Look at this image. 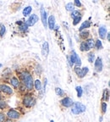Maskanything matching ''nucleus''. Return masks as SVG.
Returning a JSON list of instances; mask_svg holds the SVG:
<instances>
[{
	"label": "nucleus",
	"mask_w": 110,
	"mask_h": 122,
	"mask_svg": "<svg viewBox=\"0 0 110 122\" xmlns=\"http://www.w3.org/2000/svg\"><path fill=\"white\" fill-rule=\"evenodd\" d=\"M101 109H102V113L103 114H106L107 109H108V104H107L106 102H102V103H101Z\"/></svg>",
	"instance_id": "nucleus-22"
},
{
	"label": "nucleus",
	"mask_w": 110,
	"mask_h": 122,
	"mask_svg": "<svg viewBox=\"0 0 110 122\" xmlns=\"http://www.w3.org/2000/svg\"><path fill=\"white\" fill-rule=\"evenodd\" d=\"M18 90H19L20 92H25V91H26V88H25V86L20 82V86L18 87Z\"/></svg>",
	"instance_id": "nucleus-35"
},
{
	"label": "nucleus",
	"mask_w": 110,
	"mask_h": 122,
	"mask_svg": "<svg viewBox=\"0 0 110 122\" xmlns=\"http://www.w3.org/2000/svg\"><path fill=\"white\" fill-rule=\"evenodd\" d=\"M22 104L26 108H31L36 104V98L33 97L32 94H25L24 95V97L22 99Z\"/></svg>",
	"instance_id": "nucleus-2"
},
{
	"label": "nucleus",
	"mask_w": 110,
	"mask_h": 122,
	"mask_svg": "<svg viewBox=\"0 0 110 122\" xmlns=\"http://www.w3.org/2000/svg\"><path fill=\"white\" fill-rule=\"evenodd\" d=\"M19 30H20V31H22V32H25V31H26V30H28V25H27L25 23L23 22L20 25H19Z\"/></svg>",
	"instance_id": "nucleus-26"
},
{
	"label": "nucleus",
	"mask_w": 110,
	"mask_h": 122,
	"mask_svg": "<svg viewBox=\"0 0 110 122\" xmlns=\"http://www.w3.org/2000/svg\"><path fill=\"white\" fill-rule=\"evenodd\" d=\"M108 99H109V92H108V89H105L103 91L102 100H103V102H107L108 101Z\"/></svg>",
	"instance_id": "nucleus-17"
},
{
	"label": "nucleus",
	"mask_w": 110,
	"mask_h": 122,
	"mask_svg": "<svg viewBox=\"0 0 110 122\" xmlns=\"http://www.w3.org/2000/svg\"><path fill=\"white\" fill-rule=\"evenodd\" d=\"M80 12L79 10H74V11L71 12V17L74 19V18L77 17V16H80Z\"/></svg>",
	"instance_id": "nucleus-32"
},
{
	"label": "nucleus",
	"mask_w": 110,
	"mask_h": 122,
	"mask_svg": "<svg viewBox=\"0 0 110 122\" xmlns=\"http://www.w3.org/2000/svg\"><path fill=\"white\" fill-rule=\"evenodd\" d=\"M5 115L8 119H10V120H18V119L20 118V113L14 109H9V110L7 111V113H6Z\"/></svg>",
	"instance_id": "nucleus-4"
},
{
	"label": "nucleus",
	"mask_w": 110,
	"mask_h": 122,
	"mask_svg": "<svg viewBox=\"0 0 110 122\" xmlns=\"http://www.w3.org/2000/svg\"><path fill=\"white\" fill-rule=\"evenodd\" d=\"M4 122H13V120H10V119H6L5 120H4Z\"/></svg>",
	"instance_id": "nucleus-40"
},
{
	"label": "nucleus",
	"mask_w": 110,
	"mask_h": 122,
	"mask_svg": "<svg viewBox=\"0 0 110 122\" xmlns=\"http://www.w3.org/2000/svg\"><path fill=\"white\" fill-rule=\"evenodd\" d=\"M42 55H43L45 58L48 57V53H49V46H48V42H44L43 44H42Z\"/></svg>",
	"instance_id": "nucleus-13"
},
{
	"label": "nucleus",
	"mask_w": 110,
	"mask_h": 122,
	"mask_svg": "<svg viewBox=\"0 0 110 122\" xmlns=\"http://www.w3.org/2000/svg\"><path fill=\"white\" fill-rule=\"evenodd\" d=\"M48 25L50 30H53L55 27V17L53 15H50L48 19Z\"/></svg>",
	"instance_id": "nucleus-14"
},
{
	"label": "nucleus",
	"mask_w": 110,
	"mask_h": 122,
	"mask_svg": "<svg viewBox=\"0 0 110 122\" xmlns=\"http://www.w3.org/2000/svg\"><path fill=\"white\" fill-rule=\"evenodd\" d=\"M41 18H42V22L43 24L44 27L47 28L48 27V18H47V12L44 10V8H41Z\"/></svg>",
	"instance_id": "nucleus-10"
},
{
	"label": "nucleus",
	"mask_w": 110,
	"mask_h": 122,
	"mask_svg": "<svg viewBox=\"0 0 110 122\" xmlns=\"http://www.w3.org/2000/svg\"><path fill=\"white\" fill-rule=\"evenodd\" d=\"M3 99V97H2V93L0 92V100H2Z\"/></svg>",
	"instance_id": "nucleus-42"
},
{
	"label": "nucleus",
	"mask_w": 110,
	"mask_h": 122,
	"mask_svg": "<svg viewBox=\"0 0 110 122\" xmlns=\"http://www.w3.org/2000/svg\"><path fill=\"white\" fill-rule=\"evenodd\" d=\"M75 6H74V4H73V3H68V4H66V5H65V9H66V10L67 11H74V9H75Z\"/></svg>",
	"instance_id": "nucleus-21"
},
{
	"label": "nucleus",
	"mask_w": 110,
	"mask_h": 122,
	"mask_svg": "<svg viewBox=\"0 0 110 122\" xmlns=\"http://www.w3.org/2000/svg\"><path fill=\"white\" fill-rule=\"evenodd\" d=\"M85 43H86V45H87L88 48H89V49H91V48H94L95 42H94V40H93L92 38H88L87 40H86V42H85Z\"/></svg>",
	"instance_id": "nucleus-18"
},
{
	"label": "nucleus",
	"mask_w": 110,
	"mask_h": 122,
	"mask_svg": "<svg viewBox=\"0 0 110 122\" xmlns=\"http://www.w3.org/2000/svg\"><path fill=\"white\" fill-rule=\"evenodd\" d=\"M55 92L57 94L59 97H63V96H65V92L63 91V89H61L60 87H56L55 88Z\"/></svg>",
	"instance_id": "nucleus-24"
},
{
	"label": "nucleus",
	"mask_w": 110,
	"mask_h": 122,
	"mask_svg": "<svg viewBox=\"0 0 110 122\" xmlns=\"http://www.w3.org/2000/svg\"><path fill=\"white\" fill-rule=\"evenodd\" d=\"M34 87L35 89L36 90L37 92H40L42 90V82H41L40 80H36L34 81Z\"/></svg>",
	"instance_id": "nucleus-16"
},
{
	"label": "nucleus",
	"mask_w": 110,
	"mask_h": 122,
	"mask_svg": "<svg viewBox=\"0 0 110 122\" xmlns=\"http://www.w3.org/2000/svg\"><path fill=\"white\" fill-rule=\"evenodd\" d=\"M50 122H54V120H51V121H50Z\"/></svg>",
	"instance_id": "nucleus-44"
},
{
	"label": "nucleus",
	"mask_w": 110,
	"mask_h": 122,
	"mask_svg": "<svg viewBox=\"0 0 110 122\" xmlns=\"http://www.w3.org/2000/svg\"><path fill=\"white\" fill-rule=\"evenodd\" d=\"M89 35H90L89 31H88V30H81L80 33V38H82V39H87Z\"/></svg>",
	"instance_id": "nucleus-20"
},
{
	"label": "nucleus",
	"mask_w": 110,
	"mask_h": 122,
	"mask_svg": "<svg viewBox=\"0 0 110 122\" xmlns=\"http://www.w3.org/2000/svg\"><path fill=\"white\" fill-rule=\"evenodd\" d=\"M99 121H100V122L103 121V117H102V116H101V117H100V119H99Z\"/></svg>",
	"instance_id": "nucleus-41"
},
{
	"label": "nucleus",
	"mask_w": 110,
	"mask_h": 122,
	"mask_svg": "<svg viewBox=\"0 0 110 122\" xmlns=\"http://www.w3.org/2000/svg\"><path fill=\"white\" fill-rule=\"evenodd\" d=\"M75 90L77 92V97H81L82 94H83V89L80 86H77L75 87Z\"/></svg>",
	"instance_id": "nucleus-27"
},
{
	"label": "nucleus",
	"mask_w": 110,
	"mask_h": 122,
	"mask_svg": "<svg viewBox=\"0 0 110 122\" xmlns=\"http://www.w3.org/2000/svg\"><path fill=\"white\" fill-rule=\"evenodd\" d=\"M73 103H74V102H73L72 98H70L69 97H65L60 100V104L65 108H70L72 106Z\"/></svg>",
	"instance_id": "nucleus-7"
},
{
	"label": "nucleus",
	"mask_w": 110,
	"mask_h": 122,
	"mask_svg": "<svg viewBox=\"0 0 110 122\" xmlns=\"http://www.w3.org/2000/svg\"><path fill=\"white\" fill-rule=\"evenodd\" d=\"M98 34L101 39H104L106 38V35L108 34V30H107L106 26L104 25H101L98 29Z\"/></svg>",
	"instance_id": "nucleus-12"
},
{
	"label": "nucleus",
	"mask_w": 110,
	"mask_h": 122,
	"mask_svg": "<svg viewBox=\"0 0 110 122\" xmlns=\"http://www.w3.org/2000/svg\"><path fill=\"white\" fill-rule=\"evenodd\" d=\"M85 109H86L85 106L80 102L74 103L72 106H71V112L74 114H80L81 113H84L85 111Z\"/></svg>",
	"instance_id": "nucleus-3"
},
{
	"label": "nucleus",
	"mask_w": 110,
	"mask_h": 122,
	"mask_svg": "<svg viewBox=\"0 0 110 122\" xmlns=\"http://www.w3.org/2000/svg\"><path fill=\"white\" fill-rule=\"evenodd\" d=\"M107 40L110 41V34H109V33H108V34H107Z\"/></svg>",
	"instance_id": "nucleus-39"
},
{
	"label": "nucleus",
	"mask_w": 110,
	"mask_h": 122,
	"mask_svg": "<svg viewBox=\"0 0 110 122\" xmlns=\"http://www.w3.org/2000/svg\"><path fill=\"white\" fill-rule=\"evenodd\" d=\"M1 67H2V65H1V64H0V68H1Z\"/></svg>",
	"instance_id": "nucleus-43"
},
{
	"label": "nucleus",
	"mask_w": 110,
	"mask_h": 122,
	"mask_svg": "<svg viewBox=\"0 0 110 122\" xmlns=\"http://www.w3.org/2000/svg\"><path fill=\"white\" fill-rule=\"evenodd\" d=\"M75 63V50L72 51V53H71V55H70V66H73Z\"/></svg>",
	"instance_id": "nucleus-28"
},
{
	"label": "nucleus",
	"mask_w": 110,
	"mask_h": 122,
	"mask_svg": "<svg viewBox=\"0 0 110 122\" xmlns=\"http://www.w3.org/2000/svg\"><path fill=\"white\" fill-rule=\"evenodd\" d=\"M20 79L22 82L21 83L25 86L26 90L28 91H32L34 88V81H33L32 76L30 73L27 71H22L20 74Z\"/></svg>",
	"instance_id": "nucleus-1"
},
{
	"label": "nucleus",
	"mask_w": 110,
	"mask_h": 122,
	"mask_svg": "<svg viewBox=\"0 0 110 122\" xmlns=\"http://www.w3.org/2000/svg\"><path fill=\"white\" fill-rule=\"evenodd\" d=\"M35 71H36V75H38V76H40V75L42 74V67H41L39 65H36V69H35Z\"/></svg>",
	"instance_id": "nucleus-34"
},
{
	"label": "nucleus",
	"mask_w": 110,
	"mask_h": 122,
	"mask_svg": "<svg viewBox=\"0 0 110 122\" xmlns=\"http://www.w3.org/2000/svg\"><path fill=\"white\" fill-rule=\"evenodd\" d=\"M75 72L76 73V75L78 76V77H80V78H83L85 77V75L87 74L88 71H89V69L88 67H84V68H80L79 66H75L74 69Z\"/></svg>",
	"instance_id": "nucleus-6"
},
{
	"label": "nucleus",
	"mask_w": 110,
	"mask_h": 122,
	"mask_svg": "<svg viewBox=\"0 0 110 122\" xmlns=\"http://www.w3.org/2000/svg\"><path fill=\"white\" fill-rule=\"evenodd\" d=\"M81 20V15H80V16H77V17L74 18V21H73V25H78L79 23H80V21Z\"/></svg>",
	"instance_id": "nucleus-33"
},
{
	"label": "nucleus",
	"mask_w": 110,
	"mask_h": 122,
	"mask_svg": "<svg viewBox=\"0 0 110 122\" xmlns=\"http://www.w3.org/2000/svg\"><path fill=\"white\" fill-rule=\"evenodd\" d=\"M95 65H94V68H95V71L97 72H101V71H103V60L101 58H97L95 60Z\"/></svg>",
	"instance_id": "nucleus-8"
},
{
	"label": "nucleus",
	"mask_w": 110,
	"mask_h": 122,
	"mask_svg": "<svg viewBox=\"0 0 110 122\" xmlns=\"http://www.w3.org/2000/svg\"><path fill=\"white\" fill-rule=\"evenodd\" d=\"M5 32H6V27L4 25H2L0 26V36L3 37L4 36V34H5Z\"/></svg>",
	"instance_id": "nucleus-31"
},
{
	"label": "nucleus",
	"mask_w": 110,
	"mask_h": 122,
	"mask_svg": "<svg viewBox=\"0 0 110 122\" xmlns=\"http://www.w3.org/2000/svg\"><path fill=\"white\" fill-rule=\"evenodd\" d=\"M90 26H91V22H90L89 20H85L81 24V25H80V28H79V30L81 31V30H85V29L89 28Z\"/></svg>",
	"instance_id": "nucleus-15"
},
{
	"label": "nucleus",
	"mask_w": 110,
	"mask_h": 122,
	"mask_svg": "<svg viewBox=\"0 0 110 122\" xmlns=\"http://www.w3.org/2000/svg\"><path fill=\"white\" fill-rule=\"evenodd\" d=\"M80 51L82 52H85V51H89V48H88L87 45H86V43H85V42H82L81 43H80Z\"/></svg>",
	"instance_id": "nucleus-23"
},
{
	"label": "nucleus",
	"mask_w": 110,
	"mask_h": 122,
	"mask_svg": "<svg viewBox=\"0 0 110 122\" xmlns=\"http://www.w3.org/2000/svg\"><path fill=\"white\" fill-rule=\"evenodd\" d=\"M75 64H76V65H77L76 66L80 67V65H81V61H80V57H79V55H78L75 52Z\"/></svg>",
	"instance_id": "nucleus-30"
},
{
	"label": "nucleus",
	"mask_w": 110,
	"mask_h": 122,
	"mask_svg": "<svg viewBox=\"0 0 110 122\" xmlns=\"http://www.w3.org/2000/svg\"><path fill=\"white\" fill-rule=\"evenodd\" d=\"M10 83L11 84V86H13L15 89H18V87L20 85V81L19 78H17L16 76H12L10 80Z\"/></svg>",
	"instance_id": "nucleus-11"
},
{
	"label": "nucleus",
	"mask_w": 110,
	"mask_h": 122,
	"mask_svg": "<svg viewBox=\"0 0 110 122\" xmlns=\"http://www.w3.org/2000/svg\"><path fill=\"white\" fill-rule=\"evenodd\" d=\"M94 47H95L97 49H102L103 48V43H102V41L101 40H97L95 42V44H94Z\"/></svg>",
	"instance_id": "nucleus-29"
},
{
	"label": "nucleus",
	"mask_w": 110,
	"mask_h": 122,
	"mask_svg": "<svg viewBox=\"0 0 110 122\" xmlns=\"http://www.w3.org/2000/svg\"><path fill=\"white\" fill-rule=\"evenodd\" d=\"M87 57H88V62H89V63H92V62L95 61V53H92V52L88 53Z\"/></svg>",
	"instance_id": "nucleus-25"
},
{
	"label": "nucleus",
	"mask_w": 110,
	"mask_h": 122,
	"mask_svg": "<svg viewBox=\"0 0 110 122\" xmlns=\"http://www.w3.org/2000/svg\"><path fill=\"white\" fill-rule=\"evenodd\" d=\"M0 92L5 94V95L10 96L14 93V91L11 86H8L7 84L2 83V84H0Z\"/></svg>",
	"instance_id": "nucleus-5"
},
{
	"label": "nucleus",
	"mask_w": 110,
	"mask_h": 122,
	"mask_svg": "<svg viewBox=\"0 0 110 122\" xmlns=\"http://www.w3.org/2000/svg\"><path fill=\"white\" fill-rule=\"evenodd\" d=\"M6 120V115L4 113L0 112V122H4Z\"/></svg>",
	"instance_id": "nucleus-36"
},
{
	"label": "nucleus",
	"mask_w": 110,
	"mask_h": 122,
	"mask_svg": "<svg viewBox=\"0 0 110 122\" xmlns=\"http://www.w3.org/2000/svg\"><path fill=\"white\" fill-rule=\"evenodd\" d=\"M31 10H32V7L31 6H27L25 7L24 10H23V15L24 16H27L31 13Z\"/></svg>",
	"instance_id": "nucleus-19"
},
{
	"label": "nucleus",
	"mask_w": 110,
	"mask_h": 122,
	"mask_svg": "<svg viewBox=\"0 0 110 122\" xmlns=\"http://www.w3.org/2000/svg\"><path fill=\"white\" fill-rule=\"evenodd\" d=\"M38 21V16L36 15H31L30 17L28 18V20H26L25 24H26L28 26H32L36 24Z\"/></svg>",
	"instance_id": "nucleus-9"
},
{
	"label": "nucleus",
	"mask_w": 110,
	"mask_h": 122,
	"mask_svg": "<svg viewBox=\"0 0 110 122\" xmlns=\"http://www.w3.org/2000/svg\"><path fill=\"white\" fill-rule=\"evenodd\" d=\"M74 6H77V7H81L82 4L81 3H80V1H79V0H75V2H74Z\"/></svg>",
	"instance_id": "nucleus-37"
},
{
	"label": "nucleus",
	"mask_w": 110,
	"mask_h": 122,
	"mask_svg": "<svg viewBox=\"0 0 110 122\" xmlns=\"http://www.w3.org/2000/svg\"><path fill=\"white\" fill-rule=\"evenodd\" d=\"M22 23H23L22 20H19V21H17V22H16V24H17V25H20Z\"/></svg>",
	"instance_id": "nucleus-38"
}]
</instances>
